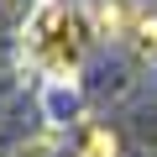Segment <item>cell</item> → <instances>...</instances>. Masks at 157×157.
<instances>
[{
  "label": "cell",
  "instance_id": "obj_2",
  "mask_svg": "<svg viewBox=\"0 0 157 157\" xmlns=\"http://www.w3.org/2000/svg\"><path fill=\"white\" fill-rule=\"evenodd\" d=\"M89 21L100 37L131 47L136 58H157V16L141 0H89Z\"/></svg>",
  "mask_w": 157,
  "mask_h": 157
},
{
  "label": "cell",
  "instance_id": "obj_1",
  "mask_svg": "<svg viewBox=\"0 0 157 157\" xmlns=\"http://www.w3.org/2000/svg\"><path fill=\"white\" fill-rule=\"evenodd\" d=\"M89 37H100L94 21H89V11H73L63 0H42L32 11V21H26V52H32L37 68H47L58 78V84H68L78 73V58H84Z\"/></svg>",
  "mask_w": 157,
  "mask_h": 157
},
{
  "label": "cell",
  "instance_id": "obj_3",
  "mask_svg": "<svg viewBox=\"0 0 157 157\" xmlns=\"http://www.w3.org/2000/svg\"><path fill=\"white\" fill-rule=\"evenodd\" d=\"M78 157H115V136L105 126H84V152Z\"/></svg>",
  "mask_w": 157,
  "mask_h": 157
}]
</instances>
